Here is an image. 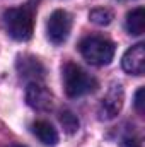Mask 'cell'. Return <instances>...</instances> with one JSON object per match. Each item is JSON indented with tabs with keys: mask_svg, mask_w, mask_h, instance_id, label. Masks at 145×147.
<instances>
[{
	"mask_svg": "<svg viewBox=\"0 0 145 147\" xmlns=\"http://www.w3.org/2000/svg\"><path fill=\"white\" fill-rule=\"evenodd\" d=\"M58 120H60L63 130H65L68 135L75 134V132L79 130V127H80V121H79L77 115H73L70 110H63L60 115H58Z\"/></svg>",
	"mask_w": 145,
	"mask_h": 147,
	"instance_id": "12",
	"label": "cell"
},
{
	"mask_svg": "<svg viewBox=\"0 0 145 147\" xmlns=\"http://www.w3.org/2000/svg\"><path fill=\"white\" fill-rule=\"evenodd\" d=\"M89 19L96 26H109L113 22L114 16H113V12L109 9H106V7H97V9H92L89 12Z\"/></svg>",
	"mask_w": 145,
	"mask_h": 147,
	"instance_id": "11",
	"label": "cell"
},
{
	"mask_svg": "<svg viewBox=\"0 0 145 147\" xmlns=\"http://www.w3.org/2000/svg\"><path fill=\"white\" fill-rule=\"evenodd\" d=\"M126 31L133 36H140L145 31V9L144 7H137L133 10H130L126 14V21H125Z\"/></svg>",
	"mask_w": 145,
	"mask_h": 147,
	"instance_id": "10",
	"label": "cell"
},
{
	"mask_svg": "<svg viewBox=\"0 0 145 147\" xmlns=\"http://www.w3.org/2000/svg\"><path fill=\"white\" fill-rule=\"evenodd\" d=\"M17 72L22 79H28L31 82H41L44 79V67L34 57H21L17 60Z\"/></svg>",
	"mask_w": 145,
	"mask_h": 147,
	"instance_id": "8",
	"label": "cell"
},
{
	"mask_svg": "<svg viewBox=\"0 0 145 147\" xmlns=\"http://www.w3.org/2000/svg\"><path fill=\"white\" fill-rule=\"evenodd\" d=\"M79 50L91 65L103 67L114 58L116 45L104 36H87L79 43Z\"/></svg>",
	"mask_w": 145,
	"mask_h": 147,
	"instance_id": "3",
	"label": "cell"
},
{
	"mask_svg": "<svg viewBox=\"0 0 145 147\" xmlns=\"http://www.w3.org/2000/svg\"><path fill=\"white\" fill-rule=\"evenodd\" d=\"M70 31H72V16L63 9L55 10L46 22L48 39L53 45H63L70 36Z\"/></svg>",
	"mask_w": 145,
	"mask_h": 147,
	"instance_id": "4",
	"label": "cell"
},
{
	"mask_svg": "<svg viewBox=\"0 0 145 147\" xmlns=\"http://www.w3.org/2000/svg\"><path fill=\"white\" fill-rule=\"evenodd\" d=\"M31 128H33V134L36 135L44 146H56V142H58V132H56V128L50 121H46V120H36Z\"/></svg>",
	"mask_w": 145,
	"mask_h": 147,
	"instance_id": "9",
	"label": "cell"
},
{
	"mask_svg": "<svg viewBox=\"0 0 145 147\" xmlns=\"http://www.w3.org/2000/svg\"><path fill=\"white\" fill-rule=\"evenodd\" d=\"M62 72H63L65 94L68 98H80L97 89V80L92 75H89L82 67H79L77 63H72V62L65 63Z\"/></svg>",
	"mask_w": 145,
	"mask_h": 147,
	"instance_id": "2",
	"label": "cell"
},
{
	"mask_svg": "<svg viewBox=\"0 0 145 147\" xmlns=\"http://www.w3.org/2000/svg\"><path fill=\"white\" fill-rule=\"evenodd\" d=\"M3 26L15 41H28L34 33V10L31 7H15L3 12Z\"/></svg>",
	"mask_w": 145,
	"mask_h": 147,
	"instance_id": "1",
	"label": "cell"
},
{
	"mask_svg": "<svg viewBox=\"0 0 145 147\" xmlns=\"http://www.w3.org/2000/svg\"><path fill=\"white\" fill-rule=\"evenodd\" d=\"M123 101H125L123 86L119 82H114L109 87V91L106 92V96L101 99V105H99V118L101 120H113V118H116V115L123 108Z\"/></svg>",
	"mask_w": 145,
	"mask_h": 147,
	"instance_id": "5",
	"label": "cell"
},
{
	"mask_svg": "<svg viewBox=\"0 0 145 147\" xmlns=\"http://www.w3.org/2000/svg\"><path fill=\"white\" fill-rule=\"evenodd\" d=\"M144 94H145V89L144 87H140V89L135 92V101H133L135 108H137V111H138L140 115L144 113Z\"/></svg>",
	"mask_w": 145,
	"mask_h": 147,
	"instance_id": "14",
	"label": "cell"
},
{
	"mask_svg": "<svg viewBox=\"0 0 145 147\" xmlns=\"http://www.w3.org/2000/svg\"><path fill=\"white\" fill-rule=\"evenodd\" d=\"M26 103L36 111H50L53 108V94L39 82H29L26 89Z\"/></svg>",
	"mask_w": 145,
	"mask_h": 147,
	"instance_id": "6",
	"label": "cell"
},
{
	"mask_svg": "<svg viewBox=\"0 0 145 147\" xmlns=\"http://www.w3.org/2000/svg\"><path fill=\"white\" fill-rule=\"evenodd\" d=\"M123 70L130 75H144L145 74V46L144 43H137L128 48L121 58Z\"/></svg>",
	"mask_w": 145,
	"mask_h": 147,
	"instance_id": "7",
	"label": "cell"
},
{
	"mask_svg": "<svg viewBox=\"0 0 145 147\" xmlns=\"http://www.w3.org/2000/svg\"><path fill=\"white\" fill-rule=\"evenodd\" d=\"M119 147H140V140H138L135 135L128 134V135H125V137L121 139Z\"/></svg>",
	"mask_w": 145,
	"mask_h": 147,
	"instance_id": "13",
	"label": "cell"
},
{
	"mask_svg": "<svg viewBox=\"0 0 145 147\" xmlns=\"http://www.w3.org/2000/svg\"><path fill=\"white\" fill-rule=\"evenodd\" d=\"M9 147H24V146H17V144H14V146H9Z\"/></svg>",
	"mask_w": 145,
	"mask_h": 147,
	"instance_id": "15",
	"label": "cell"
}]
</instances>
